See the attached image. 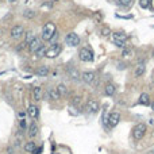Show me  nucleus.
<instances>
[{"instance_id":"13","label":"nucleus","mask_w":154,"mask_h":154,"mask_svg":"<svg viewBox=\"0 0 154 154\" xmlns=\"http://www.w3.org/2000/svg\"><path fill=\"white\" fill-rule=\"evenodd\" d=\"M111 38H112V41H120V42L127 41V35L123 32H111Z\"/></svg>"},{"instance_id":"23","label":"nucleus","mask_w":154,"mask_h":154,"mask_svg":"<svg viewBox=\"0 0 154 154\" xmlns=\"http://www.w3.org/2000/svg\"><path fill=\"white\" fill-rule=\"evenodd\" d=\"M134 0H118V5L119 7H123V8H128L132 5Z\"/></svg>"},{"instance_id":"12","label":"nucleus","mask_w":154,"mask_h":154,"mask_svg":"<svg viewBox=\"0 0 154 154\" xmlns=\"http://www.w3.org/2000/svg\"><path fill=\"white\" fill-rule=\"evenodd\" d=\"M68 76H69L70 80H73V81H78L81 78L80 72H78L77 69H74V68H69V69H68Z\"/></svg>"},{"instance_id":"6","label":"nucleus","mask_w":154,"mask_h":154,"mask_svg":"<svg viewBox=\"0 0 154 154\" xmlns=\"http://www.w3.org/2000/svg\"><path fill=\"white\" fill-rule=\"evenodd\" d=\"M65 43L68 46H72V47H76V46L80 45V37H78L76 32H69L65 37Z\"/></svg>"},{"instance_id":"26","label":"nucleus","mask_w":154,"mask_h":154,"mask_svg":"<svg viewBox=\"0 0 154 154\" xmlns=\"http://www.w3.org/2000/svg\"><path fill=\"white\" fill-rule=\"evenodd\" d=\"M46 50H47V47H46V46H42V47H41L39 50H38L37 53H35V57H37V58H41V57H45Z\"/></svg>"},{"instance_id":"19","label":"nucleus","mask_w":154,"mask_h":154,"mask_svg":"<svg viewBox=\"0 0 154 154\" xmlns=\"http://www.w3.org/2000/svg\"><path fill=\"white\" fill-rule=\"evenodd\" d=\"M24 151L26 153H34V150L37 149V145H35V142H32V140H29V142L24 143Z\"/></svg>"},{"instance_id":"3","label":"nucleus","mask_w":154,"mask_h":154,"mask_svg":"<svg viewBox=\"0 0 154 154\" xmlns=\"http://www.w3.org/2000/svg\"><path fill=\"white\" fill-rule=\"evenodd\" d=\"M146 131H147V126L145 123H138L132 128V137H134V139L140 140L146 135Z\"/></svg>"},{"instance_id":"39","label":"nucleus","mask_w":154,"mask_h":154,"mask_svg":"<svg viewBox=\"0 0 154 154\" xmlns=\"http://www.w3.org/2000/svg\"><path fill=\"white\" fill-rule=\"evenodd\" d=\"M0 2H3V0H0Z\"/></svg>"},{"instance_id":"36","label":"nucleus","mask_w":154,"mask_h":154,"mask_svg":"<svg viewBox=\"0 0 154 154\" xmlns=\"http://www.w3.org/2000/svg\"><path fill=\"white\" fill-rule=\"evenodd\" d=\"M147 154H154V150H150V151H147Z\"/></svg>"},{"instance_id":"9","label":"nucleus","mask_w":154,"mask_h":154,"mask_svg":"<svg viewBox=\"0 0 154 154\" xmlns=\"http://www.w3.org/2000/svg\"><path fill=\"white\" fill-rule=\"evenodd\" d=\"M10 34H11V38H14V39H19L22 35H24V27L20 26V24H16V26H14L12 29H11Z\"/></svg>"},{"instance_id":"22","label":"nucleus","mask_w":154,"mask_h":154,"mask_svg":"<svg viewBox=\"0 0 154 154\" xmlns=\"http://www.w3.org/2000/svg\"><path fill=\"white\" fill-rule=\"evenodd\" d=\"M34 38H35L34 32H32V31H26V32H24V42L23 43H24V45H29V43L31 42Z\"/></svg>"},{"instance_id":"18","label":"nucleus","mask_w":154,"mask_h":154,"mask_svg":"<svg viewBox=\"0 0 154 154\" xmlns=\"http://www.w3.org/2000/svg\"><path fill=\"white\" fill-rule=\"evenodd\" d=\"M37 134H38V124L35 122H32L29 127V137L34 138V137H37Z\"/></svg>"},{"instance_id":"30","label":"nucleus","mask_w":154,"mask_h":154,"mask_svg":"<svg viewBox=\"0 0 154 154\" xmlns=\"http://www.w3.org/2000/svg\"><path fill=\"white\" fill-rule=\"evenodd\" d=\"M101 35H104V37H108V35H111L110 27H103V29H101Z\"/></svg>"},{"instance_id":"8","label":"nucleus","mask_w":154,"mask_h":154,"mask_svg":"<svg viewBox=\"0 0 154 154\" xmlns=\"http://www.w3.org/2000/svg\"><path fill=\"white\" fill-rule=\"evenodd\" d=\"M81 80L85 84L93 85V84L96 83V74H95V72H84L83 74H81Z\"/></svg>"},{"instance_id":"29","label":"nucleus","mask_w":154,"mask_h":154,"mask_svg":"<svg viewBox=\"0 0 154 154\" xmlns=\"http://www.w3.org/2000/svg\"><path fill=\"white\" fill-rule=\"evenodd\" d=\"M112 42H113V45H115L116 47H120V49H124L127 46L126 42H120V41H112Z\"/></svg>"},{"instance_id":"16","label":"nucleus","mask_w":154,"mask_h":154,"mask_svg":"<svg viewBox=\"0 0 154 154\" xmlns=\"http://www.w3.org/2000/svg\"><path fill=\"white\" fill-rule=\"evenodd\" d=\"M116 92V86L113 85V84H107V85L104 86V93L107 95V96H113Z\"/></svg>"},{"instance_id":"35","label":"nucleus","mask_w":154,"mask_h":154,"mask_svg":"<svg viewBox=\"0 0 154 154\" xmlns=\"http://www.w3.org/2000/svg\"><path fill=\"white\" fill-rule=\"evenodd\" d=\"M24 115H26V113H24V112H19V116H20V118H23Z\"/></svg>"},{"instance_id":"27","label":"nucleus","mask_w":154,"mask_h":154,"mask_svg":"<svg viewBox=\"0 0 154 154\" xmlns=\"http://www.w3.org/2000/svg\"><path fill=\"white\" fill-rule=\"evenodd\" d=\"M150 3H151V0H139V5H140V8H143V10L150 7Z\"/></svg>"},{"instance_id":"10","label":"nucleus","mask_w":154,"mask_h":154,"mask_svg":"<svg viewBox=\"0 0 154 154\" xmlns=\"http://www.w3.org/2000/svg\"><path fill=\"white\" fill-rule=\"evenodd\" d=\"M85 110H86V112H89V113H97L100 110V105H99V103L95 101V100H88V103H86V105H85Z\"/></svg>"},{"instance_id":"15","label":"nucleus","mask_w":154,"mask_h":154,"mask_svg":"<svg viewBox=\"0 0 154 154\" xmlns=\"http://www.w3.org/2000/svg\"><path fill=\"white\" fill-rule=\"evenodd\" d=\"M46 96H47L50 100H58L59 97H61L58 93V91H57V88H50L47 91V95H46Z\"/></svg>"},{"instance_id":"38","label":"nucleus","mask_w":154,"mask_h":154,"mask_svg":"<svg viewBox=\"0 0 154 154\" xmlns=\"http://www.w3.org/2000/svg\"><path fill=\"white\" fill-rule=\"evenodd\" d=\"M151 108H153V110H154V103H153V104H151Z\"/></svg>"},{"instance_id":"33","label":"nucleus","mask_w":154,"mask_h":154,"mask_svg":"<svg viewBox=\"0 0 154 154\" xmlns=\"http://www.w3.org/2000/svg\"><path fill=\"white\" fill-rule=\"evenodd\" d=\"M12 151H14V149H12V147H8V154H14Z\"/></svg>"},{"instance_id":"31","label":"nucleus","mask_w":154,"mask_h":154,"mask_svg":"<svg viewBox=\"0 0 154 154\" xmlns=\"http://www.w3.org/2000/svg\"><path fill=\"white\" fill-rule=\"evenodd\" d=\"M131 53H132L131 49H128V47L126 49V47H124V49H123V53H122V56L126 58V57H130V54H131Z\"/></svg>"},{"instance_id":"32","label":"nucleus","mask_w":154,"mask_h":154,"mask_svg":"<svg viewBox=\"0 0 154 154\" xmlns=\"http://www.w3.org/2000/svg\"><path fill=\"white\" fill-rule=\"evenodd\" d=\"M80 101H81V97L76 96V97H73V100H72V104H73V105H77V104H80Z\"/></svg>"},{"instance_id":"20","label":"nucleus","mask_w":154,"mask_h":154,"mask_svg":"<svg viewBox=\"0 0 154 154\" xmlns=\"http://www.w3.org/2000/svg\"><path fill=\"white\" fill-rule=\"evenodd\" d=\"M35 73H37V76H39V77H46V76L49 74V68L45 66V65H43V66H39Z\"/></svg>"},{"instance_id":"17","label":"nucleus","mask_w":154,"mask_h":154,"mask_svg":"<svg viewBox=\"0 0 154 154\" xmlns=\"http://www.w3.org/2000/svg\"><path fill=\"white\" fill-rule=\"evenodd\" d=\"M145 70H146L145 65H143V64H138L137 66H135V69H134V76H135V77H140V76H143Z\"/></svg>"},{"instance_id":"5","label":"nucleus","mask_w":154,"mask_h":154,"mask_svg":"<svg viewBox=\"0 0 154 154\" xmlns=\"http://www.w3.org/2000/svg\"><path fill=\"white\" fill-rule=\"evenodd\" d=\"M119 122H120V112H118V111H112V112L110 113V116L107 118V124H108V127L113 128V127L118 126Z\"/></svg>"},{"instance_id":"2","label":"nucleus","mask_w":154,"mask_h":154,"mask_svg":"<svg viewBox=\"0 0 154 154\" xmlns=\"http://www.w3.org/2000/svg\"><path fill=\"white\" fill-rule=\"evenodd\" d=\"M61 51H62V45L61 43H58V42L53 43L50 47H47L45 57L46 58H56V57H58L59 54H61Z\"/></svg>"},{"instance_id":"21","label":"nucleus","mask_w":154,"mask_h":154,"mask_svg":"<svg viewBox=\"0 0 154 154\" xmlns=\"http://www.w3.org/2000/svg\"><path fill=\"white\" fill-rule=\"evenodd\" d=\"M139 104H143V105H149L150 104V96H149V93H142L139 96Z\"/></svg>"},{"instance_id":"7","label":"nucleus","mask_w":154,"mask_h":154,"mask_svg":"<svg viewBox=\"0 0 154 154\" xmlns=\"http://www.w3.org/2000/svg\"><path fill=\"white\" fill-rule=\"evenodd\" d=\"M27 46H29V51H30V53L35 54V53H37V51L43 46V43H42V39H39V38L35 37L34 39H32Z\"/></svg>"},{"instance_id":"24","label":"nucleus","mask_w":154,"mask_h":154,"mask_svg":"<svg viewBox=\"0 0 154 154\" xmlns=\"http://www.w3.org/2000/svg\"><path fill=\"white\" fill-rule=\"evenodd\" d=\"M57 91H58L59 96H66V95H68V88L65 86V84H58Z\"/></svg>"},{"instance_id":"34","label":"nucleus","mask_w":154,"mask_h":154,"mask_svg":"<svg viewBox=\"0 0 154 154\" xmlns=\"http://www.w3.org/2000/svg\"><path fill=\"white\" fill-rule=\"evenodd\" d=\"M150 5H151V10L154 11V0H151V3H150Z\"/></svg>"},{"instance_id":"1","label":"nucleus","mask_w":154,"mask_h":154,"mask_svg":"<svg viewBox=\"0 0 154 154\" xmlns=\"http://www.w3.org/2000/svg\"><path fill=\"white\" fill-rule=\"evenodd\" d=\"M56 37H57V27H56V24L51 23V22H47L46 24H43L42 32H41V38H42V41L49 42V41H53Z\"/></svg>"},{"instance_id":"14","label":"nucleus","mask_w":154,"mask_h":154,"mask_svg":"<svg viewBox=\"0 0 154 154\" xmlns=\"http://www.w3.org/2000/svg\"><path fill=\"white\" fill-rule=\"evenodd\" d=\"M32 99L35 101H39L42 99V88L41 86H34L32 88Z\"/></svg>"},{"instance_id":"11","label":"nucleus","mask_w":154,"mask_h":154,"mask_svg":"<svg viewBox=\"0 0 154 154\" xmlns=\"http://www.w3.org/2000/svg\"><path fill=\"white\" fill-rule=\"evenodd\" d=\"M27 113L30 115V118L37 119L38 116H39V108H38L37 105H34V104H30L29 108H27Z\"/></svg>"},{"instance_id":"4","label":"nucleus","mask_w":154,"mask_h":154,"mask_svg":"<svg viewBox=\"0 0 154 154\" xmlns=\"http://www.w3.org/2000/svg\"><path fill=\"white\" fill-rule=\"evenodd\" d=\"M78 58L83 62H92L95 59L93 51L88 47H81L80 50H78Z\"/></svg>"},{"instance_id":"37","label":"nucleus","mask_w":154,"mask_h":154,"mask_svg":"<svg viewBox=\"0 0 154 154\" xmlns=\"http://www.w3.org/2000/svg\"><path fill=\"white\" fill-rule=\"evenodd\" d=\"M8 2H10V3H16L18 0H8Z\"/></svg>"},{"instance_id":"28","label":"nucleus","mask_w":154,"mask_h":154,"mask_svg":"<svg viewBox=\"0 0 154 154\" xmlns=\"http://www.w3.org/2000/svg\"><path fill=\"white\" fill-rule=\"evenodd\" d=\"M19 128H20L22 131H26V130H27L26 119H20V120H19Z\"/></svg>"},{"instance_id":"25","label":"nucleus","mask_w":154,"mask_h":154,"mask_svg":"<svg viewBox=\"0 0 154 154\" xmlns=\"http://www.w3.org/2000/svg\"><path fill=\"white\" fill-rule=\"evenodd\" d=\"M35 15H37V12L32 10H24L23 11V18H26V19H34Z\"/></svg>"}]
</instances>
